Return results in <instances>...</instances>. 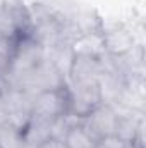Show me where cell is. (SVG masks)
<instances>
[{"label":"cell","mask_w":146,"mask_h":148,"mask_svg":"<svg viewBox=\"0 0 146 148\" xmlns=\"http://www.w3.org/2000/svg\"><path fill=\"white\" fill-rule=\"evenodd\" d=\"M67 84V79L59 73L46 59L43 62H40L33 71L23 76L19 81H17V86L19 90L29 93L31 97L36 95L40 91H45V90H55V88H62Z\"/></svg>","instance_id":"obj_1"},{"label":"cell","mask_w":146,"mask_h":148,"mask_svg":"<svg viewBox=\"0 0 146 148\" xmlns=\"http://www.w3.org/2000/svg\"><path fill=\"white\" fill-rule=\"evenodd\" d=\"M0 148H28L21 129L9 122L0 126Z\"/></svg>","instance_id":"obj_11"},{"label":"cell","mask_w":146,"mask_h":148,"mask_svg":"<svg viewBox=\"0 0 146 148\" xmlns=\"http://www.w3.org/2000/svg\"><path fill=\"white\" fill-rule=\"evenodd\" d=\"M0 102H2V91H0Z\"/></svg>","instance_id":"obj_15"},{"label":"cell","mask_w":146,"mask_h":148,"mask_svg":"<svg viewBox=\"0 0 146 148\" xmlns=\"http://www.w3.org/2000/svg\"><path fill=\"white\" fill-rule=\"evenodd\" d=\"M67 91H69V114L76 119L86 117L93 109H96L102 103L96 81L67 83Z\"/></svg>","instance_id":"obj_3"},{"label":"cell","mask_w":146,"mask_h":148,"mask_svg":"<svg viewBox=\"0 0 146 148\" xmlns=\"http://www.w3.org/2000/svg\"><path fill=\"white\" fill-rule=\"evenodd\" d=\"M81 124L86 127V131L95 138H103L115 134V124H117V112L108 105L100 103L96 109L89 112L86 117L81 119Z\"/></svg>","instance_id":"obj_4"},{"label":"cell","mask_w":146,"mask_h":148,"mask_svg":"<svg viewBox=\"0 0 146 148\" xmlns=\"http://www.w3.org/2000/svg\"><path fill=\"white\" fill-rule=\"evenodd\" d=\"M40 148H67V147L64 145L62 140H53V138H52V140H48L46 143H43Z\"/></svg>","instance_id":"obj_13"},{"label":"cell","mask_w":146,"mask_h":148,"mask_svg":"<svg viewBox=\"0 0 146 148\" xmlns=\"http://www.w3.org/2000/svg\"><path fill=\"white\" fill-rule=\"evenodd\" d=\"M69 114V91L67 84L55 90H45L33 95L31 98V115L43 119H57Z\"/></svg>","instance_id":"obj_2"},{"label":"cell","mask_w":146,"mask_h":148,"mask_svg":"<svg viewBox=\"0 0 146 148\" xmlns=\"http://www.w3.org/2000/svg\"><path fill=\"white\" fill-rule=\"evenodd\" d=\"M71 48H72L74 55H91V57L105 55L102 29L89 31V33H81L71 43Z\"/></svg>","instance_id":"obj_8"},{"label":"cell","mask_w":146,"mask_h":148,"mask_svg":"<svg viewBox=\"0 0 146 148\" xmlns=\"http://www.w3.org/2000/svg\"><path fill=\"white\" fill-rule=\"evenodd\" d=\"M7 122H9V121H7V112H5L2 102H0V126H3V124H7Z\"/></svg>","instance_id":"obj_14"},{"label":"cell","mask_w":146,"mask_h":148,"mask_svg":"<svg viewBox=\"0 0 146 148\" xmlns=\"http://www.w3.org/2000/svg\"><path fill=\"white\" fill-rule=\"evenodd\" d=\"M62 141L67 148H93V145H95V138L86 131V127L81 124V121L72 124L67 129Z\"/></svg>","instance_id":"obj_10"},{"label":"cell","mask_w":146,"mask_h":148,"mask_svg":"<svg viewBox=\"0 0 146 148\" xmlns=\"http://www.w3.org/2000/svg\"><path fill=\"white\" fill-rule=\"evenodd\" d=\"M21 133H23V140H24L26 147L40 148L43 143L52 140V121L31 115L29 121L21 129Z\"/></svg>","instance_id":"obj_7"},{"label":"cell","mask_w":146,"mask_h":148,"mask_svg":"<svg viewBox=\"0 0 146 148\" xmlns=\"http://www.w3.org/2000/svg\"><path fill=\"white\" fill-rule=\"evenodd\" d=\"M93 148H127V143H124L119 136L110 134V136H103V138L95 140Z\"/></svg>","instance_id":"obj_12"},{"label":"cell","mask_w":146,"mask_h":148,"mask_svg":"<svg viewBox=\"0 0 146 148\" xmlns=\"http://www.w3.org/2000/svg\"><path fill=\"white\" fill-rule=\"evenodd\" d=\"M105 53L112 57H122L132 50H136L134 35L124 26H112L102 31Z\"/></svg>","instance_id":"obj_5"},{"label":"cell","mask_w":146,"mask_h":148,"mask_svg":"<svg viewBox=\"0 0 146 148\" xmlns=\"http://www.w3.org/2000/svg\"><path fill=\"white\" fill-rule=\"evenodd\" d=\"M102 57L74 55L67 83H91V81H96L100 77V74L103 73Z\"/></svg>","instance_id":"obj_6"},{"label":"cell","mask_w":146,"mask_h":148,"mask_svg":"<svg viewBox=\"0 0 146 148\" xmlns=\"http://www.w3.org/2000/svg\"><path fill=\"white\" fill-rule=\"evenodd\" d=\"M45 59L65 79L69 77V71H71V66H72L74 60V52L71 45H59V47L45 50Z\"/></svg>","instance_id":"obj_9"}]
</instances>
